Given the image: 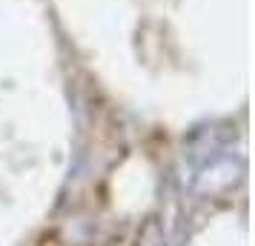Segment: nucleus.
<instances>
[{
    "mask_svg": "<svg viewBox=\"0 0 255 246\" xmlns=\"http://www.w3.org/2000/svg\"><path fill=\"white\" fill-rule=\"evenodd\" d=\"M163 244V229L158 226V221H149L138 235V246H161Z\"/></svg>",
    "mask_w": 255,
    "mask_h": 246,
    "instance_id": "obj_2",
    "label": "nucleus"
},
{
    "mask_svg": "<svg viewBox=\"0 0 255 246\" xmlns=\"http://www.w3.org/2000/svg\"><path fill=\"white\" fill-rule=\"evenodd\" d=\"M241 177V164H235L232 158H209L195 175V192L201 195H221Z\"/></svg>",
    "mask_w": 255,
    "mask_h": 246,
    "instance_id": "obj_1",
    "label": "nucleus"
}]
</instances>
